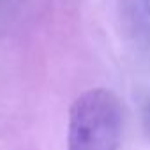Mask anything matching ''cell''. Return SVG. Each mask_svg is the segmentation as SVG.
<instances>
[{"label": "cell", "mask_w": 150, "mask_h": 150, "mask_svg": "<svg viewBox=\"0 0 150 150\" xmlns=\"http://www.w3.org/2000/svg\"><path fill=\"white\" fill-rule=\"evenodd\" d=\"M122 138V106L106 88H90L69 111L67 150H117Z\"/></svg>", "instance_id": "6da1fadb"}]
</instances>
